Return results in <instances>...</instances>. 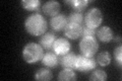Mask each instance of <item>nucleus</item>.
I'll return each mask as SVG.
<instances>
[{
  "label": "nucleus",
  "instance_id": "1",
  "mask_svg": "<svg viewBox=\"0 0 122 81\" xmlns=\"http://www.w3.org/2000/svg\"><path fill=\"white\" fill-rule=\"evenodd\" d=\"M25 30L32 36H42L47 30V21L39 13H33L25 21Z\"/></svg>",
  "mask_w": 122,
  "mask_h": 81
},
{
  "label": "nucleus",
  "instance_id": "2",
  "mask_svg": "<svg viewBox=\"0 0 122 81\" xmlns=\"http://www.w3.org/2000/svg\"><path fill=\"white\" fill-rule=\"evenodd\" d=\"M44 56V49L37 43H29L22 49V58L26 63L34 64L42 60Z\"/></svg>",
  "mask_w": 122,
  "mask_h": 81
},
{
  "label": "nucleus",
  "instance_id": "3",
  "mask_svg": "<svg viewBox=\"0 0 122 81\" xmlns=\"http://www.w3.org/2000/svg\"><path fill=\"white\" fill-rule=\"evenodd\" d=\"M79 49L83 56L93 57L98 52L99 44L95 37H82L79 43Z\"/></svg>",
  "mask_w": 122,
  "mask_h": 81
},
{
  "label": "nucleus",
  "instance_id": "4",
  "mask_svg": "<svg viewBox=\"0 0 122 81\" xmlns=\"http://www.w3.org/2000/svg\"><path fill=\"white\" fill-rule=\"evenodd\" d=\"M103 21V13L99 8H91L86 11L85 16L86 25L90 29H97L101 25Z\"/></svg>",
  "mask_w": 122,
  "mask_h": 81
},
{
  "label": "nucleus",
  "instance_id": "5",
  "mask_svg": "<svg viewBox=\"0 0 122 81\" xmlns=\"http://www.w3.org/2000/svg\"><path fill=\"white\" fill-rule=\"evenodd\" d=\"M97 66V62L94 58L86 57L83 55L76 56V62H75V69L79 72H89L95 69Z\"/></svg>",
  "mask_w": 122,
  "mask_h": 81
},
{
  "label": "nucleus",
  "instance_id": "6",
  "mask_svg": "<svg viewBox=\"0 0 122 81\" xmlns=\"http://www.w3.org/2000/svg\"><path fill=\"white\" fill-rule=\"evenodd\" d=\"M70 48H71V45L70 43L68 42L66 38H56L54 45H53V51L56 55L58 56H63L65 54L69 53L70 51Z\"/></svg>",
  "mask_w": 122,
  "mask_h": 81
},
{
  "label": "nucleus",
  "instance_id": "7",
  "mask_svg": "<svg viewBox=\"0 0 122 81\" xmlns=\"http://www.w3.org/2000/svg\"><path fill=\"white\" fill-rule=\"evenodd\" d=\"M64 34L70 40H76L82 36V26L77 24L68 22L64 29Z\"/></svg>",
  "mask_w": 122,
  "mask_h": 81
},
{
  "label": "nucleus",
  "instance_id": "8",
  "mask_svg": "<svg viewBox=\"0 0 122 81\" xmlns=\"http://www.w3.org/2000/svg\"><path fill=\"white\" fill-rule=\"evenodd\" d=\"M67 24L68 20L64 14H57L50 19L51 28L54 30H56V32H60V30L64 29Z\"/></svg>",
  "mask_w": 122,
  "mask_h": 81
},
{
  "label": "nucleus",
  "instance_id": "9",
  "mask_svg": "<svg viewBox=\"0 0 122 81\" xmlns=\"http://www.w3.org/2000/svg\"><path fill=\"white\" fill-rule=\"evenodd\" d=\"M97 37L103 43H109L114 38V33L109 26H102L97 30Z\"/></svg>",
  "mask_w": 122,
  "mask_h": 81
},
{
  "label": "nucleus",
  "instance_id": "10",
  "mask_svg": "<svg viewBox=\"0 0 122 81\" xmlns=\"http://www.w3.org/2000/svg\"><path fill=\"white\" fill-rule=\"evenodd\" d=\"M42 63L48 68H56L59 64L58 55H56L53 52H48L42 58Z\"/></svg>",
  "mask_w": 122,
  "mask_h": 81
},
{
  "label": "nucleus",
  "instance_id": "11",
  "mask_svg": "<svg viewBox=\"0 0 122 81\" xmlns=\"http://www.w3.org/2000/svg\"><path fill=\"white\" fill-rule=\"evenodd\" d=\"M75 62H76V55L74 53H67L59 58V63L64 68L75 69Z\"/></svg>",
  "mask_w": 122,
  "mask_h": 81
},
{
  "label": "nucleus",
  "instance_id": "12",
  "mask_svg": "<svg viewBox=\"0 0 122 81\" xmlns=\"http://www.w3.org/2000/svg\"><path fill=\"white\" fill-rule=\"evenodd\" d=\"M60 4L57 1H48L43 5V11L49 16H55L59 13Z\"/></svg>",
  "mask_w": 122,
  "mask_h": 81
},
{
  "label": "nucleus",
  "instance_id": "13",
  "mask_svg": "<svg viewBox=\"0 0 122 81\" xmlns=\"http://www.w3.org/2000/svg\"><path fill=\"white\" fill-rule=\"evenodd\" d=\"M56 41V36L54 33H46L44 34L41 36L40 38V45L43 47V49L46 50H50L53 48V45H54Z\"/></svg>",
  "mask_w": 122,
  "mask_h": 81
},
{
  "label": "nucleus",
  "instance_id": "14",
  "mask_svg": "<svg viewBox=\"0 0 122 81\" xmlns=\"http://www.w3.org/2000/svg\"><path fill=\"white\" fill-rule=\"evenodd\" d=\"M65 3L67 5L71 6L75 10V12H81L87 6L90 1H87V0H69L68 1V0H66Z\"/></svg>",
  "mask_w": 122,
  "mask_h": 81
},
{
  "label": "nucleus",
  "instance_id": "15",
  "mask_svg": "<svg viewBox=\"0 0 122 81\" xmlns=\"http://www.w3.org/2000/svg\"><path fill=\"white\" fill-rule=\"evenodd\" d=\"M75 79H76V75L73 71V69L64 68L58 74V80L59 81H73Z\"/></svg>",
  "mask_w": 122,
  "mask_h": 81
},
{
  "label": "nucleus",
  "instance_id": "16",
  "mask_svg": "<svg viewBox=\"0 0 122 81\" xmlns=\"http://www.w3.org/2000/svg\"><path fill=\"white\" fill-rule=\"evenodd\" d=\"M52 73L51 71L47 68H41L39 69L36 74H35V79L36 80H40V81H49L52 79Z\"/></svg>",
  "mask_w": 122,
  "mask_h": 81
},
{
  "label": "nucleus",
  "instance_id": "17",
  "mask_svg": "<svg viewBox=\"0 0 122 81\" xmlns=\"http://www.w3.org/2000/svg\"><path fill=\"white\" fill-rule=\"evenodd\" d=\"M20 4L25 10L36 11V10H39L41 2H40V0H22L20 2Z\"/></svg>",
  "mask_w": 122,
  "mask_h": 81
},
{
  "label": "nucleus",
  "instance_id": "18",
  "mask_svg": "<svg viewBox=\"0 0 122 81\" xmlns=\"http://www.w3.org/2000/svg\"><path fill=\"white\" fill-rule=\"evenodd\" d=\"M96 62L99 65L103 66V67L108 66V65L110 64V62H111V56H110V53L107 52V51L101 52L98 55V57H97V61H96Z\"/></svg>",
  "mask_w": 122,
  "mask_h": 81
},
{
  "label": "nucleus",
  "instance_id": "19",
  "mask_svg": "<svg viewBox=\"0 0 122 81\" xmlns=\"http://www.w3.org/2000/svg\"><path fill=\"white\" fill-rule=\"evenodd\" d=\"M107 79V73L104 70L97 69L90 76V80L92 81H105Z\"/></svg>",
  "mask_w": 122,
  "mask_h": 81
},
{
  "label": "nucleus",
  "instance_id": "20",
  "mask_svg": "<svg viewBox=\"0 0 122 81\" xmlns=\"http://www.w3.org/2000/svg\"><path fill=\"white\" fill-rule=\"evenodd\" d=\"M67 20L68 22H71V24H81L83 21V16L81 12H71L69 14V16H68Z\"/></svg>",
  "mask_w": 122,
  "mask_h": 81
},
{
  "label": "nucleus",
  "instance_id": "21",
  "mask_svg": "<svg viewBox=\"0 0 122 81\" xmlns=\"http://www.w3.org/2000/svg\"><path fill=\"white\" fill-rule=\"evenodd\" d=\"M121 53H122L121 46L115 48V50H114V58H115L116 66L119 67V68H121V64H122V61H121Z\"/></svg>",
  "mask_w": 122,
  "mask_h": 81
},
{
  "label": "nucleus",
  "instance_id": "22",
  "mask_svg": "<svg viewBox=\"0 0 122 81\" xmlns=\"http://www.w3.org/2000/svg\"><path fill=\"white\" fill-rule=\"evenodd\" d=\"M97 33V29H90L86 26L82 28V37H95Z\"/></svg>",
  "mask_w": 122,
  "mask_h": 81
},
{
  "label": "nucleus",
  "instance_id": "23",
  "mask_svg": "<svg viewBox=\"0 0 122 81\" xmlns=\"http://www.w3.org/2000/svg\"><path fill=\"white\" fill-rule=\"evenodd\" d=\"M114 40H115L114 42H116V43H120V42H121V36H118V37H116L115 38H114Z\"/></svg>",
  "mask_w": 122,
  "mask_h": 81
}]
</instances>
